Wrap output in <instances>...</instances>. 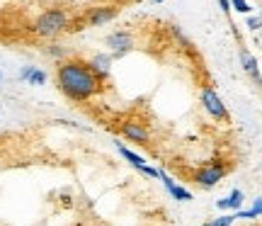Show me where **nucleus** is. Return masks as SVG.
I'll return each mask as SVG.
<instances>
[{"label": "nucleus", "mask_w": 262, "mask_h": 226, "mask_svg": "<svg viewBox=\"0 0 262 226\" xmlns=\"http://www.w3.org/2000/svg\"><path fill=\"white\" fill-rule=\"evenodd\" d=\"M56 85L58 90L73 100V102H88L90 97L102 90V80L93 73L90 64L71 58V61H61L56 68Z\"/></svg>", "instance_id": "1"}, {"label": "nucleus", "mask_w": 262, "mask_h": 226, "mask_svg": "<svg viewBox=\"0 0 262 226\" xmlns=\"http://www.w3.org/2000/svg\"><path fill=\"white\" fill-rule=\"evenodd\" d=\"M68 22H71V17H68V12L66 10H47V12H41L37 17V22H34V34L37 37H44V39H54L58 37L61 32H66L68 29Z\"/></svg>", "instance_id": "2"}, {"label": "nucleus", "mask_w": 262, "mask_h": 226, "mask_svg": "<svg viewBox=\"0 0 262 226\" xmlns=\"http://www.w3.org/2000/svg\"><path fill=\"white\" fill-rule=\"evenodd\" d=\"M226 166L221 163V160H214V163H206L204 168H199L194 173V182L199 185V188H204V190H211L216 188L219 182H221V178L226 175Z\"/></svg>", "instance_id": "3"}, {"label": "nucleus", "mask_w": 262, "mask_h": 226, "mask_svg": "<svg viewBox=\"0 0 262 226\" xmlns=\"http://www.w3.org/2000/svg\"><path fill=\"white\" fill-rule=\"evenodd\" d=\"M202 105H204V110L214 119H228V110H226V105L221 102V97L216 93L211 85H204L202 88Z\"/></svg>", "instance_id": "4"}, {"label": "nucleus", "mask_w": 262, "mask_h": 226, "mask_svg": "<svg viewBox=\"0 0 262 226\" xmlns=\"http://www.w3.org/2000/svg\"><path fill=\"white\" fill-rule=\"evenodd\" d=\"M117 151L122 153V158L124 160H129V166L131 168H136L139 173H143V175H148V178H160V170H156L153 166H148L146 160L141 158L139 153H134L131 149H126L124 143H117Z\"/></svg>", "instance_id": "5"}, {"label": "nucleus", "mask_w": 262, "mask_h": 226, "mask_svg": "<svg viewBox=\"0 0 262 226\" xmlns=\"http://www.w3.org/2000/svg\"><path fill=\"white\" fill-rule=\"evenodd\" d=\"M122 134L129 139V141H136V143H143V146H148L150 143V132L148 127L143 122H136V119H129V122L122 124Z\"/></svg>", "instance_id": "6"}, {"label": "nucleus", "mask_w": 262, "mask_h": 226, "mask_svg": "<svg viewBox=\"0 0 262 226\" xmlns=\"http://www.w3.org/2000/svg\"><path fill=\"white\" fill-rule=\"evenodd\" d=\"M107 47L114 51V56H124L131 47H134V37L129 32H114L107 37Z\"/></svg>", "instance_id": "7"}, {"label": "nucleus", "mask_w": 262, "mask_h": 226, "mask_svg": "<svg viewBox=\"0 0 262 226\" xmlns=\"http://www.w3.org/2000/svg\"><path fill=\"white\" fill-rule=\"evenodd\" d=\"M160 178H163V185H165V190H168L170 195H172V199H178V202H189L192 199V192H189L187 188H182V185H178L172 178H168L165 175V170H160Z\"/></svg>", "instance_id": "8"}, {"label": "nucleus", "mask_w": 262, "mask_h": 226, "mask_svg": "<svg viewBox=\"0 0 262 226\" xmlns=\"http://www.w3.org/2000/svg\"><path fill=\"white\" fill-rule=\"evenodd\" d=\"M110 66H112V56L110 54H97V56L90 58V68H93V73L100 80H104L110 75Z\"/></svg>", "instance_id": "9"}, {"label": "nucleus", "mask_w": 262, "mask_h": 226, "mask_svg": "<svg viewBox=\"0 0 262 226\" xmlns=\"http://www.w3.org/2000/svg\"><path fill=\"white\" fill-rule=\"evenodd\" d=\"M119 15V8H95L90 15H88V22L97 27V25H104V22H110Z\"/></svg>", "instance_id": "10"}, {"label": "nucleus", "mask_w": 262, "mask_h": 226, "mask_svg": "<svg viewBox=\"0 0 262 226\" xmlns=\"http://www.w3.org/2000/svg\"><path fill=\"white\" fill-rule=\"evenodd\" d=\"M19 78H22V80H27L29 85H44L47 83V73H44L41 68H37V66H25L22 71H19Z\"/></svg>", "instance_id": "11"}, {"label": "nucleus", "mask_w": 262, "mask_h": 226, "mask_svg": "<svg viewBox=\"0 0 262 226\" xmlns=\"http://www.w3.org/2000/svg\"><path fill=\"white\" fill-rule=\"evenodd\" d=\"M216 207L219 209H235V212H241V207H243V192L241 190H233L228 197H224V199H219L216 202Z\"/></svg>", "instance_id": "12"}, {"label": "nucleus", "mask_w": 262, "mask_h": 226, "mask_svg": "<svg viewBox=\"0 0 262 226\" xmlns=\"http://www.w3.org/2000/svg\"><path fill=\"white\" fill-rule=\"evenodd\" d=\"M241 64H243L245 73L253 75L255 80H260V68H257V61H255V56L248 51V49H243V51H241Z\"/></svg>", "instance_id": "13"}, {"label": "nucleus", "mask_w": 262, "mask_h": 226, "mask_svg": "<svg viewBox=\"0 0 262 226\" xmlns=\"http://www.w3.org/2000/svg\"><path fill=\"white\" fill-rule=\"evenodd\" d=\"M235 214H226V217H219V219H214V221H206L204 226H231L235 221Z\"/></svg>", "instance_id": "14"}, {"label": "nucleus", "mask_w": 262, "mask_h": 226, "mask_svg": "<svg viewBox=\"0 0 262 226\" xmlns=\"http://www.w3.org/2000/svg\"><path fill=\"white\" fill-rule=\"evenodd\" d=\"M47 54L49 56H54V58H63L68 51H66L63 47H58V44H51V47H47Z\"/></svg>", "instance_id": "15"}, {"label": "nucleus", "mask_w": 262, "mask_h": 226, "mask_svg": "<svg viewBox=\"0 0 262 226\" xmlns=\"http://www.w3.org/2000/svg\"><path fill=\"white\" fill-rule=\"evenodd\" d=\"M231 8L238 10V12H243V15H248V12H250V5H248V0H231Z\"/></svg>", "instance_id": "16"}, {"label": "nucleus", "mask_w": 262, "mask_h": 226, "mask_svg": "<svg viewBox=\"0 0 262 226\" xmlns=\"http://www.w3.org/2000/svg\"><path fill=\"white\" fill-rule=\"evenodd\" d=\"M248 27H250V29H260L262 27V19L260 17H250V19H248Z\"/></svg>", "instance_id": "17"}, {"label": "nucleus", "mask_w": 262, "mask_h": 226, "mask_svg": "<svg viewBox=\"0 0 262 226\" xmlns=\"http://www.w3.org/2000/svg\"><path fill=\"white\" fill-rule=\"evenodd\" d=\"M253 212H255V217H260V214H262V197H257V199H255Z\"/></svg>", "instance_id": "18"}, {"label": "nucleus", "mask_w": 262, "mask_h": 226, "mask_svg": "<svg viewBox=\"0 0 262 226\" xmlns=\"http://www.w3.org/2000/svg\"><path fill=\"white\" fill-rule=\"evenodd\" d=\"M219 5H221L224 12H228V10H231V0H219Z\"/></svg>", "instance_id": "19"}, {"label": "nucleus", "mask_w": 262, "mask_h": 226, "mask_svg": "<svg viewBox=\"0 0 262 226\" xmlns=\"http://www.w3.org/2000/svg\"><path fill=\"white\" fill-rule=\"evenodd\" d=\"M156 3H165V0H156Z\"/></svg>", "instance_id": "20"}, {"label": "nucleus", "mask_w": 262, "mask_h": 226, "mask_svg": "<svg viewBox=\"0 0 262 226\" xmlns=\"http://www.w3.org/2000/svg\"><path fill=\"white\" fill-rule=\"evenodd\" d=\"M0 80H3V71H0Z\"/></svg>", "instance_id": "21"}, {"label": "nucleus", "mask_w": 262, "mask_h": 226, "mask_svg": "<svg viewBox=\"0 0 262 226\" xmlns=\"http://www.w3.org/2000/svg\"><path fill=\"white\" fill-rule=\"evenodd\" d=\"M260 19H262V17H260Z\"/></svg>", "instance_id": "22"}]
</instances>
